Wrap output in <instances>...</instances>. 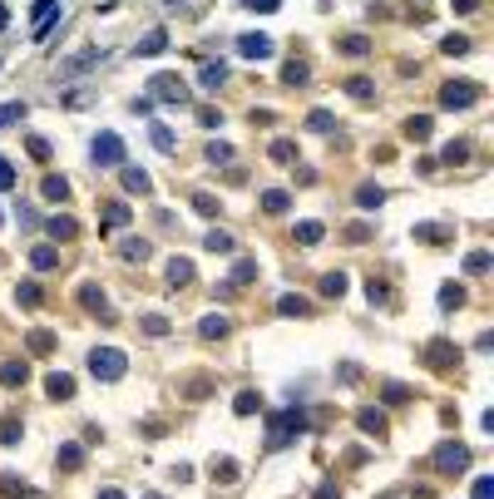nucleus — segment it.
Returning a JSON list of instances; mask_svg holds the SVG:
<instances>
[{"instance_id":"obj_1","label":"nucleus","mask_w":494,"mask_h":499,"mask_svg":"<svg viewBox=\"0 0 494 499\" xmlns=\"http://www.w3.org/2000/svg\"><path fill=\"white\" fill-rule=\"evenodd\" d=\"M296 435H306V410H277L267 425V450H282Z\"/></svg>"},{"instance_id":"obj_2","label":"nucleus","mask_w":494,"mask_h":499,"mask_svg":"<svg viewBox=\"0 0 494 499\" xmlns=\"http://www.w3.org/2000/svg\"><path fill=\"white\" fill-rule=\"evenodd\" d=\"M124 371H129V356H124L119 346H95V351H90V376H95V381H119Z\"/></svg>"},{"instance_id":"obj_3","label":"nucleus","mask_w":494,"mask_h":499,"mask_svg":"<svg viewBox=\"0 0 494 499\" xmlns=\"http://www.w3.org/2000/svg\"><path fill=\"white\" fill-rule=\"evenodd\" d=\"M475 104H480V85L470 80H450L440 90V109H475Z\"/></svg>"},{"instance_id":"obj_4","label":"nucleus","mask_w":494,"mask_h":499,"mask_svg":"<svg viewBox=\"0 0 494 499\" xmlns=\"http://www.w3.org/2000/svg\"><path fill=\"white\" fill-rule=\"evenodd\" d=\"M90 159H95L99 168H114V163H124V139L104 129V134H99L95 144H90Z\"/></svg>"},{"instance_id":"obj_5","label":"nucleus","mask_w":494,"mask_h":499,"mask_svg":"<svg viewBox=\"0 0 494 499\" xmlns=\"http://www.w3.org/2000/svg\"><path fill=\"white\" fill-rule=\"evenodd\" d=\"M149 95L163 100V104H183L188 100V85H183L178 75H154V80H149Z\"/></svg>"},{"instance_id":"obj_6","label":"nucleus","mask_w":494,"mask_h":499,"mask_svg":"<svg viewBox=\"0 0 494 499\" xmlns=\"http://www.w3.org/2000/svg\"><path fill=\"white\" fill-rule=\"evenodd\" d=\"M425 366L430 371H455L460 366V346L455 341H430L425 346Z\"/></svg>"},{"instance_id":"obj_7","label":"nucleus","mask_w":494,"mask_h":499,"mask_svg":"<svg viewBox=\"0 0 494 499\" xmlns=\"http://www.w3.org/2000/svg\"><path fill=\"white\" fill-rule=\"evenodd\" d=\"M435 465H440L445 475H460V470H470V450H465L460 440H445V445L435 450Z\"/></svg>"},{"instance_id":"obj_8","label":"nucleus","mask_w":494,"mask_h":499,"mask_svg":"<svg viewBox=\"0 0 494 499\" xmlns=\"http://www.w3.org/2000/svg\"><path fill=\"white\" fill-rule=\"evenodd\" d=\"M237 50H242L247 60H272V50H277V45H272L267 35H237Z\"/></svg>"},{"instance_id":"obj_9","label":"nucleus","mask_w":494,"mask_h":499,"mask_svg":"<svg viewBox=\"0 0 494 499\" xmlns=\"http://www.w3.org/2000/svg\"><path fill=\"white\" fill-rule=\"evenodd\" d=\"M80 292H85V311H95V316H104V321H109V316H114V311H109V297H104V287H95V282H85V287H80Z\"/></svg>"},{"instance_id":"obj_10","label":"nucleus","mask_w":494,"mask_h":499,"mask_svg":"<svg viewBox=\"0 0 494 499\" xmlns=\"http://www.w3.org/2000/svg\"><path fill=\"white\" fill-rule=\"evenodd\" d=\"M336 50L351 55V60H366V55H371V40H366V35H346V40H336Z\"/></svg>"},{"instance_id":"obj_11","label":"nucleus","mask_w":494,"mask_h":499,"mask_svg":"<svg viewBox=\"0 0 494 499\" xmlns=\"http://www.w3.org/2000/svg\"><path fill=\"white\" fill-rule=\"evenodd\" d=\"M0 381L15 391V386H25V381H30V366H25V361H5V366H0Z\"/></svg>"},{"instance_id":"obj_12","label":"nucleus","mask_w":494,"mask_h":499,"mask_svg":"<svg viewBox=\"0 0 494 499\" xmlns=\"http://www.w3.org/2000/svg\"><path fill=\"white\" fill-rule=\"evenodd\" d=\"M356 425H361L366 435H386V415H381V405H371V410H361V415H356Z\"/></svg>"},{"instance_id":"obj_13","label":"nucleus","mask_w":494,"mask_h":499,"mask_svg":"<svg viewBox=\"0 0 494 499\" xmlns=\"http://www.w3.org/2000/svg\"><path fill=\"white\" fill-rule=\"evenodd\" d=\"M45 391H50V396H55V400H70V396H75V381H70L65 371H50V381H45Z\"/></svg>"},{"instance_id":"obj_14","label":"nucleus","mask_w":494,"mask_h":499,"mask_svg":"<svg viewBox=\"0 0 494 499\" xmlns=\"http://www.w3.org/2000/svg\"><path fill=\"white\" fill-rule=\"evenodd\" d=\"M149 139H154V149H159V154H173V149H178V139H173V129H168V124H154V129H149Z\"/></svg>"},{"instance_id":"obj_15","label":"nucleus","mask_w":494,"mask_h":499,"mask_svg":"<svg viewBox=\"0 0 494 499\" xmlns=\"http://www.w3.org/2000/svg\"><path fill=\"white\" fill-rule=\"evenodd\" d=\"M198 331H203L208 341H222L232 326H227V316H203V321H198Z\"/></svg>"},{"instance_id":"obj_16","label":"nucleus","mask_w":494,"mask_h":499,"mask_svg":"<svg viewBox=\"0 0 494 499\" xmlns=\"http://www.w3.org/2000/svg\"><path fill=\"white\" fill-rule=\"evenodd\" d=\"M55 460H60V470H80V465H85V445H75V440H70V445H60V455H55Z\"/></svg>"},{"instance_id":"obj_17","label":"nucleus","mask_w":494,"mask_h":499,"mask_svg":"<svg viewBox=\"0 0 494 499\" xmlns=\"http://www.w3.org/2000/svg\"><path fill=\"white\" fill-rule=\"evenodd\" d=\"M159 50H168V30H149L139 40V55H159Z\"/></svg>"},{"instance_id":"obj_18","label":"nucleus","mask_w":494,"mask_h":499,"mask_svg":"<svg viewBox=\"0 0 494 499\" xmlns=\"http://www.w3.org/2000/svg\"><path fill=\"white\" fill-rule=\"evenodd\" d=\"M222 80H227V70H222V65H213V60H208V65L198 70V85H203V90H218Z\"/></svg>"},{"instance_id":"obj_19","label":"nucleus","mask_w":494,"mask_h":499,"mask_svg":"<svg viewBox=\"0 0 494 499\" xmlns=\"http://www.w3.org/2000/svg\"><path fill=\"white\" fill-rule=\"evenodd\" d=\"M306 129H311V134H331V129H336V114H326V109H311V114H306Z\"/></svg>"},{"instance_id":"obj_20","label":"nucleus","mask_w":494,"mask_h":499,"mask_svg":"<svg viewBox=\"0 0 494 499\" xmlns=\"http://www.w3.org/2000/svg\"><path fill=\"white\" fill-rule=\"evenodd\" d=\"M430 129H435V124H430V114H420V119H410V124H405V139H410V144H425V139H430Z\"/></svg>"},{"instance_id":"obj_21","label":"nucleus","mask_w":494,"mask_h":499,"mask_svg":"<svg viewBox=\"0 0 494 499\" xmlns=\"http://www.w3.org/2000/svg\"><path fill=\"white\" fill-rule=\"evenodd\" d=\"M45 232H50V237H75V232H80V222H75V218H60V213H55V218L45 222Z\"/></svg>"},{"instance_id":"obj_22","label":"nucleus","mask_w":494,"mask_h":499,"mask_svg":"<svg viewBox=\"0 0 494 499\" xmlns=\"http://www.w3.org/2000/svg\"><path fill=\"white\" fill-rule=\"evenodd\" d=\"M149 252H154L149 237H129V242H124V262H149Z\"/></svg>"},{"instance_id":"obj_23","label":"nucleus","mask_w":494,"mask_h":499,"mask_svg":"<svg viewBox=\"0 0 494 499\" xmlns=\"http://www.w3.org/2000/svg\"><path fill=\"white\" fill-rule=\"evenodd\" d=\"M30 262H35V272H50V267H60V252L55 247H30Z\"/></svg>"},{"instance_id":"obj_24","label":"nucleus","mask_w":494,"mask_h":499,"mask_svg":"<svg viewBox=\"0 0 494 499\" xmlns=\"http://www.w3.org/2000/svg\"><path fill=\"white\" fill-rule=\"evenodd\" d=\"M168 282H173V287L193 282V262H188V257H173V262H168Z\"/></svg>"},{"instance_id":"obj_25","label":"nucleus","mask_w":494,"mask_h":499,"mask_svg":"<svg viewBox=\"0 0 494 499\" xmlns=\"http://www.w3.org/2000/svg\"><path fill=\"white\" fill-rule=\"evenodd\" d=\"M356 203H361V208H381V203H386L381 183H361V188H356Z\"/></svg>"},{"instance_id":"obj_26","label":"nucleus","mask_w":494,"mask_h":499,"mask_svg":"<svg viewBox=\"0 0 494 499\" xmlns=\"http://www.w3.org/2000/svg\"><path fill=\"white\" fill-rule=\"evenodd\" d=\"M15 301H20V306H40V301H45L40 282H20V287H15Z\"/></svg>"},{"instance_id":"obj_27","label":"nucleus","mask_w":494,"mask_h":499,"mask_svg":"<svg viewBox=\"0 0 494 499\" xmlns=\"http://www.w3.org/2000/svg\"><path fill=\"white\" fill-rule=\"evenodd\" d=\"M124 188H129V193H149L154 183H149V173H144V168H124Z\"/></svg>"},{"instance_id":"obj_28","label":"nucleus","mask_w":494,"mask_h":499,"mask_svg":"<svg viewBox=\"0 0 494 499\" xmlns=\"http://www.w3.org/2000/svg\"><path fill=\"white\" fill-rule=\"evenodd\" d=\"M321 232H326L321 222H296V242H301V247H316V242H321Z\"/></svg>"},{"instance_id":"obj_29","label":"nucleus","mask_w":494,"mask_h":499,"mask_svg":"<svg viewBox=\"0 0 494 499\" xmlns=\"http://www.w3.org/2000/svg\"><path fill=\"white\" fill-rule=\"evenodd\" d=\"M139 331H144V336H168V316H159V311H149V316L139 321Z\"/></svg>"},{"instance_id":"obj_30","label":"nucleus","mask_w":494,"mask_h":499,"mask_svg":"<svg viewBox=\"0 0 494 499\" xmlns=\"http://www.w3.org/2000/svg\"><path fill=\"white\" fill-rule=\"evenodd\" d=\"M30 351H35V356H50V351H55V336H50L45 326H35V331H30Z\"/></svg>"},{"instance_id":"obj_31","label":"nucleus","mask_w":494,"mask_h":499,"mask_svg":"<svg viewBox=\"0 0 494 499\" xmlns=\"http://www.w3.org/2000/svg\"><path fill=\"white\" fill-rule=\"evenodd\" d=\"M341 292H346V272H326V277H321V297H341Z\"/></svg>"},{"instance_id":"obj_32","label":"nucleus","mask_w":494,"mask_h":499,"mask_svg":"<svg viewBox=\"0 0 494 499\" xmlns=\"http://www.w3.org/2000/svg\"><path fill=\"white\" fill-rule=\"evenodd\" d=\"M40 188H45V198H50V203H65V198H70V183H65V178H55V173H50Z\"/></svg>"},{"instance_id":"obj_33","label":"nucleus","mask_w":494,"mask_h":499,"mask_svg":"<svg viewBox=\"0 0 494 499\" xmlns=\"http://www.w3.org/2000/svg\"><path fill=\"white\" fill-rule=\"evenodd\" d=\"M232 410H237V415H257V410H262V400H257V391H237Z\"/></svg>"},{"instance_id":"obj_34","label":"nucleus","mask_w":494,"mask_h":499,"mask_svg":"<svg viewBox=\"0 0 494 499\" xmlns=\"http://www.w3.org/2000/svg\"><path fill=\"white\" fill-rule=\"evenodd\" d=\"M262 208H267V213H287V208H292V198H287L282 188H267V193H262Z\"/></svg>"},{"instance_id":"obj_35","label":"nucleus","mask_w":494,"mask_h":499,"mask_svg":"<svg viewBox=\"0 0 494 499\" xmlns=\"http://www.w3.org/2000/svg\"><path fill=\"white\" fill-rule=\"evenodd\" d=\"M129 218H134V213H129L124 203H109V208H104V227H124Z\"/></svg>"},{"instance_id":"obj_36","label":"nucleus","mask_w":494,"mask_h":499,"mask_svg":"<svg viewBox=\"0 0 494 499\" xmlns=\"http://www.w3.org/2000/svg\"><path fill=\"white\" fill-rule=\"evenodd\" d=\"M415 237H420V242H450V227H435V222H420V227H415Z\"/></svg>"},{"instance_id":"obj_37","label":"nucleus","mask_w":494,"mask_h":499,"mask_svg":"<svg viewBox=\"0 0 494 499\" xmlns=\"http://www.w3.org/2000/svg\"><path fill=\"white\" fill-rule=\"evenodd\" d=\"M366 292H371V306H391V287H386V282H376V277H371V282H366Z\"/></svg>"},{"instance_id":"obj_38","label":"nucleus","mask_w":494,"mask_h":499,"mask_svg":"<svg viewBox=\"0 0 494 499\" xmlns=\"http://www.w3.org/2000/svg\"><path fill=\"white\" fill-rule=\"evenodd\" d=\"M282 80H287V85H306V80H311V70H306L301 60H292V65L282 70Z\"/></svg>"},{"instance_id":"obj_39","label":"nucleus","mask_w":494,"mask_h":499,"mask_svg":"<svg viewBox=\"0 0 494 499\" xmlns=\"http://www.w3.org/2000/svg\"><path fill=\"white\" fill-rule=\"evenodd\" d=\"M440 50H445V55H465V50H470V35H445Z\"/></svg>"},{"instance_id":"obj_40","label":"nucleus","mask_w":494,"mask_h":499,"mask_svg":"<svg viewBox=\"0 0 494 499\" xmlns=\"http://www.w3.org/2000/svg\"><path fill=\"white\" fill-rule=\"evenodd\" d=\"M25 149H30V159H40V163L50 159V139H40V134H30V139H25Z\"/></svg>"},{"instance_id":"obj_41","label":"nucleus","mask_w":494,"mask_h":499,"mask_svg":"<svg viewBox=\"0 0 494 499\" xmlns=\"http://www.w3.org/2000/svg\"><path fill=\"white\" fill-rule=\"evenodd\" d=\"M193 208H198V213H203V218H218V213H222L213 193H193Z\"/></svg>"},{"instance_id":"obj_42","label":"nucleus","mask_w":494,"mask_h":499,"mask_svg":"<svg viewBox=\"0 0 494 499\" xmlns=\"http://www.w3.org/2000/svg\"><path fill=\"white\" fill-rule=\"evenodd\" d=\"M272 159H277V163H292V159H296V144H292V139H277V144H272Z\"/></svg>"},{"instance_id":"obj_43","label":"nucleus","mask_w":494,"mask_h":499,"mask_svg":"<svg viewBox=\"0 0 494 499\" xmlns=\"http://www.w3.org/2000/svg\"><path fill=\"white\" fill-rule=\"evenodd\" d=\"M460 301H465V287H460V282L440 287V306H460Z\"/></svg>"},{"instance_id":"obj_44","label":"nucleus","mask_w":494,"mask_h":499,"mask_svg":"<svg viewBox=\"0 0 494 499\" xmlns=\"http://www.w3.org/2000/svg\"><path fill=\"white\" fill-rule=\"evenodd\" d=\"M213 480H222V485L237 480V465H232V460H213Z\"/></svg>"},{"instance_id":"obj_45","label":"nucleus","mask_w":494,"mask_h":499,"mask_svg":"<svg viewBox=\"0 0 494 499\" xmlns=\"http://www.w3.org/2000/svg\"><path fill=\"white\" fill-rule=\"evenodd\" d=\"M20 119H25V104H5V109H0V129L20 124Z\"/></svg>"},{"instance_id":"obj_46","label":"nucleus","mask_w":494,"mask_h":499,"mask_svg":"<svg viewBox=\"0 0 494 499\" xmlns=\"http://www.w3.org/2000/svg\"><path fill=\"white\" fill-rule=\"evenodd\" d=\"M277 311H282V316H306V301H301V297H282V301H277Z\"/></svg>"},{"instance_id":"obj_47","label":"nucleus","mask_w":494,"mask_h":499,"mask_svg":"<svg viewBox=\"0 0 494 499\" xmlns=\"http://www.w3.org/2000/svg\"><path fill=\"white\" fill-rule=\"evenodd\" d=\"M346 95L351 100H371V80H346Z\"/></svg>"},{"instance_id":"obj_48","label":"nucleus","mask_w":494,"mask_h":499,"mask_svg":"<svg viewBox=\"0 0 494 499\" xmlns=\"http://www.w3.org/2000/svg\"><path fill=\"white\" fill-rule=\"evenodd\" d=\"M198 124H203V129H218V124H222V114H218L213 104H203V109H198Z\"/></svg>"},{"instance_id":"obj_49","label":"nucleus","mask_w":494,"mask_h":499,"mask_svg":"<svg viewBox=\"0 0 494 499\" xmlns=\"http://www.w3.org/2000/svg\"><path fill=\"white\" fill-rule=\"evenodd\" d=\"M208 252H232V237L227 232H208Z\"/></svg>"},{"instance_id":"obj_50","label":"nucleus","mask_w":494,"mask_h":499,"mask_svg":"<svg viewBox=\"0 0 494 499\" xmlns=\"http://www.w3.org/2000/svg\"><path fill=\"white\" fill-rule=\"evenodd\" d=\"M465 272H490V252H470L465 257Z\"/></svg>"},{"instance_id":"obj_51","label":"nucleus","mask_w":494,"mask_h":499,"mask_svg":"<svg viewBox=\"0 0 494 499\" xmlns=\"http://www.w3.org/2000/svg\"><path fill=\"white\" fill-rule=\"evenodd\" d=\"M208 159H213V163H227V159H232V144H208Z\"/></svg>"},{"instance_id":"obj_52","label":"nucleus","mask_w":494,"mask_h":499,"mask_svg":"<svg viewBox=\"0 0 494 499\" xmlns=\"http://www.w3.org/2000/svg\"><path fill=\"white\" fill-rule=\"evenodd\" d=\"M465 159H470V144H450L445 149V163H465Z\"/></svg>"},{"instance_id":"obj_53","label":"nucleus","mask_w":494,"mask_h":499,"mask_svg":"<svg viewBox=\"0 0 494 499\" xmlns=\"http://www.w3.org/2000/svg\"><path fill=\"white\" fill-rule=\"evenodd\" d=\"M15 440H20V420H5L0 425V445H15Z\"/></svg>"},{"instance_id":"obj_54","label":"nucleus","mask_w":494,"mask_h":499,"mask_svg":"<svg viewBox=\"0 0 494 499\" xmlns=\"http://www.w3.org/2000/svg\"><path fill=\"white\" fill-rule=\"evenodd\" d=\"M381 396H386V405H400V400H410V391H405V386H386V391H381Z\"/></svg>"},{"instance_id":"obj_55","label":"nucleus","mask_w":494,"mask_h":499,"mask_svg":"<svg viewBox=\"0 0 494 499\" xmlns=\"http://www.w3.org/2000/svg\"><path fill=\"white\" fill-rule=\"evenodd\" d=\"M5 188H15V168H10V159H0V193Z\"/></svg>"},{"instance_id":"obj_56","label":"nucleus","mask_w":494,"mask_h":499,"mask_svg":"<svg viewBox=\"0 0 494 499\" xmlns=\"http://www.w3.org/2000/svg\"><path fill=\"white\" fill-rule=\"evenodd\" d=\"M475 499H494V480H490V475L475 480Z\"/></svg>"},{"instance_id":"obj_57","label":"nucleus","mask_w":494,"mask_h":499,"mask_svg":"<svg viewBox=\"0 0 494 499\" xmlns=\"http://www.w3.org/2000/svg\"><path fill=\"white\" fill-rule=\"evenodd\" d=\"M311 499H341V490H336V485H321V490H316Z\"/></svg>"},{"instance_id":"obj_58","label":"nucleus","mask_w":494,"mask_h":499,"mask_svg":"<svg viewBox=\"0 0 494 499\" xmlns=\"http://www.w3.org/2000/svg\"><path fill=\"white\" fill-rule=\"evenodd\" d=\"M282 0H247V10H277Z\"/></svg>"},{"instance_id":"obj_59","label":"nucleus","mask_w":494,"mask_h":499,"mask_svg":"<svg viewBox=\"0 0 494 499\" xmlns=\"http://www.w3.org/2000/svg\"><path fill=\"white\" fill-rule=\"evenodd\" d=\"M455 10H460V15H470V10H480V0H455Z\"/></svg>"},{"instance_id":"obj_60","label":"nucleus","mask_w":494,"mask_h":499,"mask_svg":"<svg viewBox=\"0 0 494 499\" xmlns=\"http://www.w3.org/2000/svg\"><path fill=\"white\" fill-rule=\"evenodd\" d=\"M95 499H124V490H99Z\"/></svg>"},{"instance_id":"obj_61","label":"nucleus","mask_w":494,"mask_h":499,"mask_svg":"<svg viewBox=\"0 0 494 499\" xmlns=\"http://www.w3.org/2000/svg\"><path fill=\"white\" fill-rule=\"evenodd\" d=\"M5 25H10V10H5V5H0V30H5Z\"/></svg>"},{"instance_id":"obj_62","label":"nucleus","mask_w":494,"mask_h":499,"mask_svg":"<svg viewBox=\"0 0 494 499\" xmlns=\"http://www.w3.org/2000/svg\"><path fill=\"white\" fill-rule=\"evenodd\" d=\"M149 499H159V495H149Z\"/></svg>"}]
</instances>
